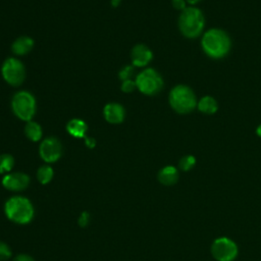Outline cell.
I'll use <instances>...</instances> for the list:
<instances>
[{
    "label": "cell",
    "mask_w": 261,
    "mask_h": 261,
    "mask_svg": "<svg viewBox=\"0 0 261 261\" xmlns=\"http://www.w3.org/2000/svg\"><path fill=\"white\" fill-rule=\"evenodd\" d=\"M256 134H257L258 137L261 138V124H259V125L257 126V128H256Z\"/></svg>",
    "instance_id": "f546056e"
},
{
    "label": "cell",
    "mask_w": 261,
    "mask_h": 261,
    "mask_svg": "<svg viewBox=\"0 0 261 261\" xmlns=\"http://www.w3.org/2000/svg\"><path fill=\"white\" fill-rule=\"evenodd\" d=\"M170 107L179 114H187L195 110L198 104L197 96L194 91L187 85L174 86L168 95Z\"/></svg>",
    "instance_id": "3957f363"
},
{
    "label": "cell",
    "mask_w": 261,
    "mask_h": 261,
    "mask_svg": "<svg viewBox=\"0 0 261 261\" xmlns=\"http://www.w3.org/2000/svg\"><path fill=\"white\" fill-rule=\"evenodd\" d=\"M29 184L30 177L23 172H9L2 178L3 187L12 192H21L28 188Z\"/></svg>",
    "instance_id": "30bf717a"
},
{
    "label": "cell",
    "mask_w": 261,
    "mask_h": 261,
    "mask_svg": "<svg viewBox=\"0 0 261 261\" xmlns=\"http://www.w3.org/2000/svg\"><path fill=\"white\" fill-rule=\"evenodd\" d=\"M187 1L186 0H171V5L174 9L182 11L185 8H187Z\"/></svg>",
    "instance_id": "d4e9b609"
},
{
    "label": "cell",
    "mask_w": 261,
    "mask_h": 261,
    "mask_svg": "<svg viewBox=\"0 0 261 261\" xmlns=\"http://www.w3.org/2000/svg\"><path fill=\"white\" fill-rule=\"evenodd\" d=\"M53 175H54V171L52 167L49 165H42L37 170V178L43 185L50 182Z\"/></svg>",
    "instance_id": "ac0fdd59"
},
{
    "label": "cell",
    "mask_w": 261,
    "mask_h": 261,
    "mask_svg": "<svg viewBox=\"0 0 261 261\" xmlns=\"http://www.w3.org/2000/svg\"><path fill=\"white\" fill-rule=\"evenodd\" d=\"M36 99L29 91H19L11 99V109L14 115L25 122L33 119L36 113Z\"/></svg>",
    "instance_id": "5b68a950"
},
{
    "label": "cell",
    "mask_w": 261,
    "mask_h": 261,
    "mask_svg": "<svg viewBox=\"0 0 261 261\" xmlns=\"http://www.w3.org/2000/svg\"><path fill=\"white\" fill-rule=\"evenodd\" d=\"M87 130L88 125L81 118H72L66 123V132L73 138H85Z\"/></svg>",
    "instance_id": "5bb4252c"
},
{
    "label": "cell",
    "mask_w": 261,
    "mask_h": 261,
    "mask_svg": "<svg viewBox=\"0 0 261 261\" xmlns=\"http://www.w3.org/2000/svg\"><path fill=\"white\" fill-rule=\"evenodd\" d=\"M205 17L201 9L196 6H188L178 17V29L184 37L196 39L203 33Z\"/></svg>",
    "instance_id": "7a4b0ae2"
},
{
    "label": "cell",
    "mask_w": 261,
    "mask_h": 261,
    "mask_svg": "<svg viewBox=\"0 0 261 261\" xmlns=\"http://www.w3.org/2000/svg\"><path fill=\"white\" fill-rule=\"evenodd\" d=\"M3 80L12 87L20 86L25 79V68L22 62L15 58L9 57L4 60L1 66Z\"/></svg>",
    "instance_id": "52a82bcc"
},
{
    "label": "cell",
    "mask_w": 261,
    "mask_h": 261,
    "mask_svg": "<svg viewBox=\"0 0 261 261\" xmlns=\"http://www.w3.org/2000/svg\"><path fill=\"white\" fill-rule=\"evenodd\" d=\"M12 261H35L33 257L27 254H19L13 258Z\"/></svg>",
    "instance_id": "484cf974"
},
{
    "label": "cell",
    "mask_w": 261,
    "mask_h": 261,
    "mask_svg": "<svg viewBox=\"0 0 261 261\" xmlns=\"http://www.w3.org/2000/svg\"><path fill=\"white\" fill-rule=\"evenodd\" d=\"M110 3L113 7H117L121 3V0H110Z\"/></svg>",
    "instance_id": "83f0119b"
},
{
    "label": "cell",
    "mask_w": 261,
    "mask_h": 261,
    "mask_svg": "<svg viewBox=\"0 0 261 261\" xmlns=\"http://www.w3.org/2000/svg\"><path fill=\"white\" fill-rule=\"evenodd\" d=\"M89 222H90V214L88 212H83L77 219L79 225L82 227H86L89 224Z\"/></svg>",
    "instance_id": "cb8c5ba5"
},
{
    "label": "cell",
    "mask_w": 261,
    "mask_h": 261,
    "mask_svg": "<svg viewBox=\"0 0 261 261\" xmlns=\"http://www.w3.org/2000/svg\"><path fill=\"white\" fill-rule=\"evenodd\" d=\"M34 47V40L29 36H20L16 38L12 45L11 51L17 56H24L31 52Z\"/></svg>",
    "instance_id": "4fadbf2b"
},
{
    "label": "cell",
    "mask_w": 261,
    "mask_h": 261,
    "mask_svg": "<svg viewBox=\"0 0 261 261\" xmlns=\"http://www.w3.org/2000/svg\"><path fill=\"white\" fill-rule=\"evenodd\" d=\"M158 180L164 186H172L178 179V171L174 166L167 165L161 168L158 172Z\"/></svg>",
    "instance_id": "9a60e30c"
},
{
    "label": "cell",
    "mask_w": 261,
    "mask_h": 261,
    "mask_svg": "<svg viewBox=\"0 0 261 261\" xmlns=\"http://www.w3.org/2000/svg\"><path fill=\"white\" fill-rule=\"evenodd\" d=\"M8 219L18 224L29 223L34 217V207L31 201L21 196L9 198L4 206Z\"/></svg>",
    "instance_id": "277c9868"
},
{
    "label": "cell",
    "mask_w": 261,
    "mask_h": 261,
    "mask_svg": "<svg viewBox=\"0 0 261 261\" xmlns=\"http://www.w3.org/2000/svg\"><path fill=\"white\" fill-rule=\"evenodd\" d=\"M11 256V251L7 244L0 241V261H5Z\"/></svg>",
    "instance_id": "603a6c76"
},
{
    "label": "cell",
    "mask_w": 261,
    "mask_h": 261,
    "mask_svg": "<svg viewBox=\"0 0 261 261\" xmlns=\"http://www.w3.org/2000/svg\"><path fill=\"white\" fill-rule=\"evenodd\" d=\"M153 58L152 50L145 44H137L130 51L132 63L136 67H144Z\"/></svg>",
    "instance_id": "8fae6325"
},
{
    "label": "cell",
    "mask_w": 261,
    "mask_h": 261,
    "mask_svg": "<svg viewBox=\"0 0 261 261\" xmlns=\"http://www.w3.org/2000/svg\"><path fill=\"white\" fill-rule=\"evenodd\" d=\"M85 144L88 148H94L96 146V141L93 138H89V137H85Z\"/></svg>",
    "instance_id": "4316f807"
},
{
    "label": "cell",
    "mask_w": 261,
    "mask_h": 261,
    "mask_svg": "<svg viewBox=\"0 0 261 261\" xmlns=\"http://www.w3.org/2000/svg\"><path fill=\"white\" fill-rule=\"evenodd\" d=\"M24 135L25 137L32 141V142H38L42 139V135H43V130L41 125L33 120H30L25 123L24 126Z\"/></svg>",
    "instance_id": "e0dca14e"
},
{
    "label": "cell",
    "mask_w": 261,
    "mask_h": 261,
    "mask_svg": "<svg viewBox=\"0 0 261 261\" xmlns=\"http://www.w3.org/2000/svg\"><path fill=\"white\" fill-rule=\"evenodd\" d=\"M196 164V158L193 155H186L180 158L178 162V166L182 171L191 170Z\"/></svg>",
    "instance_id": "ffe728a7"
},
{
    "label": "cell",
    "mask_w": 261,
    "mask_h": 261,
    "mask_svg": "<svg viewBox=\"0 0 261 261\" xmlns=\"http://www.w3.org/2000/svg\"><path fill=\"white\" fill-rule=\"evenodd\" d=\"M103 115L107 122L111 124H118L123 121L125 116V110L121 104L110 102L104 106Z\"/></svg>",
    "instance_id": "7c38bea8"
},
{
    "label": "cell",
    "mask_w": 261,
    "mask_h": 261,
    "mask_svg": "<svg viewBox=\"0 0 261 261\" xmlns=\"http://www.w3.org/2000/svg\"><path fill=\"white\" fill-rule=\"evenodd\" d=\"M14 158L10 154L0 155V173H9L13 168Z\"/></svg>",
    "instance_id": "d6986e66"
},
{
    "label": "cell",
    "mask_w": 261,
    "mask_h": 261,
    "mask_svg": "<svg viewBox=\"0 0 261 261\" xmlns=\"http://www.w3.org/2000/svg\"><path fill=\"white\" fill-rule=\"evenodd\" d=\"M120 89L123 93H132L134 92L136 89H137V86H136V82L132 79L129 80H125V81H122L121 83V86H120Z\"/></svg>",
    "instance_id": "7402d4cb"
},
{
    "label": "cell",
    "mask_w": 261,
    "mask_h": 261,
    "mask_svg": "<svg viewBox=\"0 0 261 261\" xmlns=\"http://www.w3.org/2000/svg\"><path fill=\"white\" fill-rule=\"evenodd\" d=\"M201 47L208 57L222 59L230 51L231 40L226 32L218 28H213L207 30L202 35Z\"/></svg>",
    "instance_id": "6da1fadb"
},
{
    "label": "cell",
    "mask_w": 261,
    "mask_h": 261,
    "mask_svg": "<svg viewBox=\"0 0 261 261\" xmlns=\"http://www.w3.org/2000/svg\"><path fill=\"white\" fill-rule=\"evenodd\" d=\"M197 108L200 112L204 114H214L218 110V103L212 96H204L202 97L197 104Z\"/></svg>",
    "instance_id": "2e32d148"
},
{
    "label": "cell",
    "mask_w": 261,
    "mask_h": 261,
    "mask_svg": "<svg viewBox=\"0 0 261 261\" xmlns=\"http://www.w3.org/2000/svg\"><path fill=\"white\" fill-rule=\"evenodd\" d=\"M211 253L217 261H232L238 255V247L228 238H218L211 246Z\"/></svg>",
    "instance_id": "ba28073f"
},
{
    "label": "cell",
    "mask_w": 261,
    "mask_h": 261,
    "mask_svg": "<svg viewBox=\"0 0 261 261\" xmlns=\"http://www.w3.org/2000/svg\"><path fill=\"white\" fill-rule=\"evenodd\" d=\"M134 74V65H125L123 66L119 72H118V77L121 81H125V80H129Z\"/></svg>",
    "instance_id": "44dd1931"
},
{
    "label": "cell",
    "mask_w": 261,
    "mask_h": 261,
    "mask_svg": "<svg viewBox=\"0 0 261 261\" xmlns=\"http://www.w3.org/2000/svg\"><path fill=\"white\" fill-rule=\"evenodd\" d=\"M40 157L47 163L56 162L62 155V146L58 139L54 137L45 138L39 147Z\"/></svg>",
    "instance_id": "9c48e42d"
},
{
    "label": "cell",
    "mask_w": 261,
    "mask_h": 261,
    "mask_svg": "<svg viewBox=\"0 0 261 261\" xmlns=\"http://www.w3.org/2000/svg\"><path fill=\"white\" fill-rule=\"evenodd\" d=\"M191 6H194V5H196L197 3H199L201 0H186Z\"/></svg>",
    "instance_id": "f1b7e54d"
},
{
    "label": "cell",
    "mask_w": 261,
    "mask_h": 261,
    "mask_svg": "<svg viewBox=\"0 0 261 261\" xmlns=\"http://www.w3.org/2000/svg\"><path fill=\"white\" fill-rule=\"evenodd\" d=\"M137 89L144 95L154 96L163 88V79L154 68L148 67L139 72L136 76Z\"/></svg>",
    "instance_id": "8992f818"
}]
</instances>
